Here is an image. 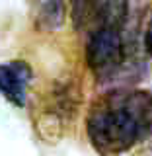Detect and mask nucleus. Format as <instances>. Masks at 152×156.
I'll return each instance as SVG.
<instances>
[{"label":"nucleus","mask_w":152,"mask_h":156,"mask_svg":"<svg viewBox=\"0 0 152 156\" xmlns=\"http://www.w3.org/2000/svg\"><path fill=\"white\" fill-rule=\"evenodd\" d=\"M144 6L135 0H109L88 26L86 65L97 84L129 88L144 76Z\"/></svg>","instance_id":"1"},{"label":"nucleus","mask_w":152,"mask_h":156,"mask_svg":"<svg viewBox=\"0 0 152 156\" xmlns=\"http://www.w3.org/2000/svg\"><path fill=\"white\" fill-rule=\"evenodd\" d=\"M31 82V66L23 61L0 62V96L12 105L23 107Z\"/></svg>","instance_id":"4"},{"label":"nucleus","mask_w":152,"mask_h":156,"mask_svg":"<svg viewBox=\"0 0 152 156\" xmlns=\"http://www.w3.org/2000/svg\"><path fill=\"white\" fill-rule=\"evenodd\" d=\"M86 135L100 156H121L152 143V90L111 88L86 113Z\"/></svg>","instance_id":"2"},{"label":"nucleus","mask_w":152,"mask_h":156,"mask_svg":"<svg viewBox=\"0 0 152 156\" xmlns=\"http://www.w3.org/2000/svg\"><path fill=\"white\" fill-rule=\"evenodd\" d=\"M107 2L109 0H70V14L74 27L80 31L88 29V26L94 22V18Z\"/></svg>","instance_id":"6"},{"label":"nucleus","mask_w":152,"mask_h":156,"mask_svg":"<svg viewBox=\"0 0 152 156\" xmlns=\"http://www.w3.org/2000/svg\"><path fill=\"white\" fill-rule=\"evenodd\" d=\"M80 101L82 90L74 78L57 80L37 109L35 127L43 139L55 140L70 129L80 109Z\"/></svg>","instance_id":"3"},{"label":"nucleus","mask_w":152,"mask_h":156,"mask_svg":"<svg viewBox=\"0 0 152 156\" xmlns=\"http://www.w3.org/2000/svg\"><path fill=\"white\" fill-rule=\"evenodd\" d=\"M131 156H152V143L144 144V146H140V148L136 150L135 154H131Z\"/></svg>","instance_id":"8"},{"label":"nucleus","mask_w":152,"mask_h":156,"mask_svg":"<svg viewBox=\"0 0 152 156\" xmlns=\"http://www.w3.org/2000/svg\"><path fill=\"white\" fill-rule=\"evenodd\" d=\"M143 47H144V53L152 57V12H150V18L146 20V26H144V33H143Z\"/></svg>","instance_id":"7"},{"label":"nucleus","mask_w":152,"mask_h":156,"mask_svg":"<svg viewBox=\"0 0 152 156\" xmlns=\"http://www.w3.org/2000/svg\"><path fill=\"white\" fill-rule=\"evenodd\" d=\"M31 22L39 31H55L65 23L66 0H29Z\"/></svg>","instance_id":"5"}]
</instances>
